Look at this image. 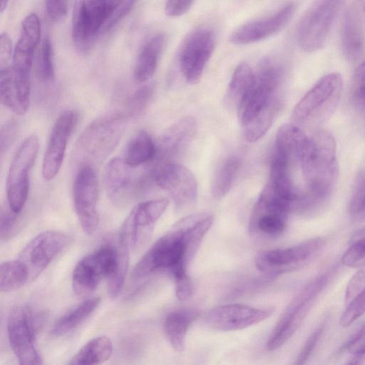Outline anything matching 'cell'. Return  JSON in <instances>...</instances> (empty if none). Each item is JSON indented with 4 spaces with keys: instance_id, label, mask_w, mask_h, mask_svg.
I'll return each instance as SVG.
<instances>
[{
    "instance_id": "cell-1",
    "label": "cell",
    "mask_w": 365,
    "mask_h": 365,
    "mask_svg": "<svg viewBox=\"0 0 365 365\" xmlns=\"http://www.w3.org/2000/svg\"><path fill=\"white\" fill-rule=\"evenodd\" d=\"M213 223L207 212L182 218L160 237L135 264L132 277L139 279L160 271L173 278L186 273V267Z\"/></svg>"
},
{
    "instance_id": "cell-2",
    "label": "cell",
    "mask_w": 365,
    "mask_h": 365,
    "mask_svg": "<svg viewBox=\"0 0 365 365\" xmlns=\"http://www.w3.org/2000/svg\"><path fill=\"white\" fill-rule=\"evenodd\" d=\"M299 168L304 182L294 211L305 214L323 204L333 190L337 176L336 143L322 130L307 135L300 154Z\"/></svg>"
},
{
    "instance_id": "cell-3",
    "label": "cell",
    "mask_w": 365,
    "mask_h": 365,
    "mask_svg": "<svg viewBox=\"0 0 365 365\" xmlns=\"http://www.w3.org/2000/svg\"><path fill=\"white\" fill-rule=\"evenodd\" d=\"M137 0H78L75 6L71 36L81 51H87L133 9Z\"/></svg>"
},
{
    "instance_id": "cell-4",
    "label": "cell",
    "mask_w": 365,
    "mask_h": 365,
    "mask_svg": "<svg viewBox=\"0 0 365 365\" xmlns=\"http://www.w3.org/2000/svg\"><path fill=\"white\" fill-rule=\"evenodd\" d=\"M125 123V115L115 113L99 117L85 128L75 148V158L80 167L93 166L106 158L118 145Z\"/></svg>"
},
{
    "instance_id": "cell-5",
    "label": "cell",
    "mask_w": 365,
    "mask_h": 365,
    "mask_svg": "<svg viewBox=\"0 0 365 365\" xmlns=\"http://www.w3.org/2000/svg\"><path fill=\"white\" fill-rule=\"evenodd\" d=\"M343 79L336 72L322 76L296 105L292 118L303 124L317 125L328 120L341 96Z\"/></svg>"
},
{
    "instance_id": "cell-6",
    "label": "cell",
    "mask_w": 365,
    "mask_h": 365,
    "mask_svg": "<svg viewBox=\"0 0 365 365\" xmlns=\"http://www.w3.org/2000/svg\"><path fill=\"white\" fill-rule=\"evenodd\" d=\"M330 272H325L306 285L282 313L267 341L269 351L286 343L302 324L318 295L329 282Z\"/></svg>"
},
{
    "instance_id": "cell-7",
    "label": "cell",
    "mask_w": 365,
    "mask_h": 365,
    "mask_svg": "<svg viewBox=\"0 0 365 365\" xmlns=\"http://www.w3.org/2000/svg\"><path fill=\"white\" fill-rule=\"evenodd\" d=\"M38 138L32 134L26 137L16 151L6 179V196L10 208L20 214L29 195V173L38 150Z\"/></svg>"
},
{
    "instance_id": "cell-8",
    "label": "cell",
    "mask_w": 365,
    "mask_h": 365,
    "mask_svg": "<svg viewBox=\"0 0 365 365\" xmlns=\"http://www.w3.org/2000/svg\"><path fill=\"white\" fill-rule=\"evenodd\" d=\"M345 0H317L299 22L297 39L307 52L320 49L325 43L332 24Z\"/></svg>"
},
{
    "instance_id": "cell-9",
    "label": "cell",
    "mask_w": 365,
    "mask_h": 365,
    "mask_svg": "<svg viewBox=\"0 0 365 365\" xmlns=\"http://www.w3.org/2000/svg\"><path fill=\"white\" fill-rule=\"evenodd\" d=\"M36 317L25 304L13 307L7 319V334L11 348L23 365L41 364L42 359L35 344Z\"/></svg>"
},
{
    "instance_id": "cell-10",
    "label": "cell",
    "mask_w": 365,
    "mask_h": 365,
    "mask_svg": "<svg viewBox=\"0 0 365 365\" xmlns=\"http://www.w3.org/2000/svg\"><path fill=\"white\" fill-rule=\"evenodd\" d=\"M282 68L274 59H264L255 73L253 85L237 108L242 127L249 123L274 96L282 78Z\"/></svg>"
},
{
    "instance_id": "cell-11",
    "label": "cell",
    "mask_w": 365,
    "mask_h": 365,
    "mask_svg": "<svg viewBox=\"0 0 365 365\" xmlns=\"http://www.w3.org/2000/svg\"><path fill=\"white\" fill-rule=\"evenodd\" d=\"M118 263L117 246L104 245L83 257L76 265L72 274V287L78 296L92 293L101 281L114 272Z\"/></svg>"
},
{
    "instance_id": "cell-12",
    "label": "cell",
    "mask_w": 365,
    "mask_h": 365,
    "mask_svg": "<svg viewBox=\"0 0 365 365\" xmlns=\"http://www.w3.org/2000/svg\"><path fill=\"white\" fill-rule=\"evenodd\" d=\"M325 242V237H317L290 247L261 251L255 257V266L262 273L276 277L299 267L320 250Z\"/></svg>"
},
{
    "instance_id": "cell-13",
    "label": "cell",
    "mask_w": 365,
    "mask_h": 365,
    "mask_svg": "<svg viewBox=\"0 0 365 365\" xmlns=\"http://www.w3.org/2000/svg\"><path fill=\"white\" fill-rule=\"evenodd\" d=\"M168 205V200L159 198L137 204L125 218L118 238L130 250L145 245L150 239L155 225Z\"/></svg>"
},
{
    "instance_id": "cell-14",
    "label": "cell",
    "mask_w": 365,
    "mask_h": 365,
    "mask_svg": "<svg viewBox=\"0 0 365 365\" xmlns=\"http://www.w3.org/2000/svg\"><path fill=\"white\" fill-rule=\"evenodd\" d=\"M148 175L158 186L171 195L175 206L183 208L193 203L197 195V183L186 167L173 162L154 164Z\"/></svg>"
},
{
    "instance_id": "cell-15",
    "label": "cell",
    "mask_w": 365,
    "mask_h": 365,
    "mask_svg": "<svg viewBox=\"0 0 365 365\" xmlns=\"http://www.w3.org/2000/svg\"><path fill=\"white\" fill-rule=\"evenodd\" d=\"M215 34L206 26L190 32L184 41L179 56L181 72L190 84L197 83L215 46Z\"/></svg>"
},
{
    "instance_id": "cell-16",
    "label": "cell",
    "mask_w": 365,
    "mask_h": 365,
    "mask_svg": "<svg viewBox=\"0 0 365 365\" xmlns=\"http://www.w3.org/2000/svg\"><path fill=\"white\" fill-rule=\"evenodd\" d=\"M274 308H257L242 304H227L207 310L202 322L207 328L219 331L241 330L269 318Z\"/></svg>"
},
{
    "instance_id": "cell-17",
    "label": "cell",
    "mask_w": 365,
    "mask_h": 365,
    "mask_svg": "<svg viewBox=\"0 0 365 365\" xmlns=\"http://www.w3.org/2000/svg\"><path fill=\"white\" fill-rule=\"evenodd\" d=\"M68 242L69 237L56 230L43 232L31 240L19 257L27 270L29 282L35 280Z\"/></svg>"
},
{
    "instance_id": "cell-18",
    "label": "cell",
    "mask_w": 365,
    "mask_h": 365,
    "mask_svg": "<svg viewBox=\"0 0 365 365\" xmlns=\"http://www.w3.org/2000/svg\"><path fill=\"white\" fill-rule=\"evenodd\" d=\"M73 199L75 212L83 230L88 235H93L99 224L96 209L98 179L93 166L79 168L73 182Z\"/></svg>"
},
{
    "instance_id": "cell-19",
    "label": "cell",
    "mask_w": 365,
    "mask_h": 365,
    "mask_svg": "<svg viewBox=\"0 0 365 365\" xmlns=\"http://www.w3.org/2000/svg\"><path fill=\"white\" fill-rule=\"evenodd\" d=\"M132 168L123 158H114L104 170V185L110 200L118 206L131 202L149 182L147 175L135 176Z\"/></svg>"
},
{
    "instance_id": "cell-20",
    "label": "cell",
    "mask_w": 365,
    "mask_h": 365,
    "mask_svg": "<svg viewBox=\"0 0 365 365\" xmlns=\"http://www.w3.org/2000/svg\"><path fill=\"white\" fill-rule=\"evenodd\" d=\"M78 115L73 110L62 112L51 129L42 163V175L53 180L58 173L64 158L68 139L77 125Z\"/></svg>"
},
{
    "instance_id": "cell-21",
    "label": "cell",
    "mask_w": 365,
    "mask_h": 365,
    "mask_svg": "<svg viewBox=\"0 0 365 365\" xmlns=\"http://www.w3.org/2000/svg\"><path fill=\"white\" fill-rule=\"evenodd\" d=\"M295 10L296 4L289 3L270 16L249 21L232 34L230 41L235 45H246L265 39L283 29Z\"/></svg>"
},
{
    "instance_id": "cell-22",
    "label": "cell",
    "mask_w": 365,
    "mask_h": 365,
    "mask_svg": "<svg viewBox=\"0 0 365 365\" xmlns=\"http://www.w3.org/2000/svg\"><path fill=\"white\" fill-rule=\"evenodd\" d=\"M41 37V22L38 16L31 13L23 20L20 35L12 55V68L15 74L30 81L34 51Z\"/></svg>"
},
{
    "instance_id": "cell-23",
    "label": "cell",
    "mask_w": 365,
    "mask_h": 365,
    "mask_svg": "<svg viewBox=\"0 0 365 365\" xmlns=\"http://www.w3.org/2000/svg\"><path fill=\"white\" fill-rule=\"evenodd\" d=\"M197 129L195 119L186 116L168 128L159 138L156 153L152 161L155 164L170 162L190 144Z\"/></svg>"
},
{
    "instance_id": "cell-24",
    "label": "cell",
    "mask_w": 365,
    "mask_h": 365,
    "mask_svg": "<svg viewBox=\"0 0 365 365\" xmlns=\"http://www.w3.org/2000/svg\"><path fill=\"white\" fill-rule=\"evenodd\" d=\"M30 90V81L18 78L11 65L1 67L0 99L4 106L24 115L29 108Z\"/></svg>"
},
{
    "instance_id": "cell-25",
    "label": "cell",
    "mask_w": 365,
    "mask_h": 365,
    "mask_svg": "<svg viewBox=\"0 0 365 365\" xmlns=\"http://www.w3.org/2000/svg\"><path fill=\"white\" fill-rule=\"evenodd\" d=\"M166 40L164 33H158L150 38L143 46L134 68L133 76L136 83L147 82L153 76Z\"/></svg>"
},
{
    "instance_id": "cell-26",
    "label": "cell",
    "mask_w": 365,
    "mask_h": 365,
    "mask_svg": "<svg viewBox=\"0 0 365 365\" xmlns=\"http://www.w3.org/2000/svg\"><path fill=\"white\" fill-rule=\"evenodd\" d=\"M197 313L191 309H180L170 312L165 318L163 329L172 347L178 352L185 349V336Z\"/></svg>"
},
{
    "instance_id": "cell-27",
    "label": "cell",
    "mask_w": 365,
    "mask_h": 365,
    "mask_svg": "<svg viewBox=\"0 0 365 365\" xmlns=\"http://www.w3.org/2000/svg\"><path fill=\"white\" fill-rule=\"evenodd\" d=\"M341 48L345 58L351 61H357L364 51V37L358 16L352 10L348 11L341 27Z\"/></svg>"
},
{
    "instance_id": "cell-28",
    "label": "cell",
    "mask_w": 365,
    "mask_h": 365,
    "mask_svg": "<svg viewBox=\"0 0 365 365\" xmlns=\"http://www.w3.org/2000/svg\"><path fill=\"white\" fill-rule=\"evenodd\" d=\"M100 297L89 298L62 315L54 324L51 334L54 336L67 334L83 324L98 308Z\"/></svg>"
},
{
    "instance_id": "cell-29",
    "label": "cell",
    "mask_w": 365,
    "mask_h": 365,
    "mask_svg": "<svg viewBox=\"0 0 365 365\" xmlns=\"http://www.w3.org/2000/svg\"><path fill=\"white\" fill-rule=\"evenodd\" d=\"M113 344L106 336L95 337L85 344L69 361L71 365H95L110 359Z\"/></svg>"
},
{
    "instance_id": "cell-30",
    "label": "cell",
    "mask_w": 365,
    "mask_h": 365,
    "mask_svg": "<svg viewBox=\"0 0 365 365\" xmlns=\"http://www.w3.org/2000/svg\"><path fill=\"white\" fill-rule=\"evenodd\" d=\"M156 153V144L145 130H140L129 141L123 156L125 163L136 168L150 163Z\"/></svg>"
},
{
    "instance_id": "cell-31",
    "label": "cell",
    "mask_w": 365,
    "mask_h": 365,
    "mask_svg": "<svg viewBox=\"0 0 365 365\" xmlns=\"http://www.w3.org/2000/svg\"><path fill=\"white\" fill-rule=\"evenodd\" d=\"M255 79V73L246 62L240 63L234 71L228 85L225 101L230 107L238 106L251 89Z\"/></svg>"
},
{
    "instance_id": "cell-32",
    "label": "cell",
    "mask_w": 365,
    "mask_h": 365,
    "mask_svg": "<svg viewBox=\"0 0 365 365\" xmlns=\"http://www.w3.org/2000/svg\"><path fill=\"white\" fill-rule=\"evenodd\" d=\"M279 108V101L275 96L249 123L243 128L244 138L247 142L260 140L270 128Z\"/></svg>"
},
{
    "instance_id": "cell-33",
    "label": "cell",
    "mask_w": 365,
    "mask_h": 365,
    "mask_svg": "<svg viewBox=\"0 0 365 365\" xmlns=\"http://www.w3.org/2000/svg\"><path fill=\"white\" fill-rule=\"evenodd\" d=\"M240 168V161L235 156L226 158L216 172L212 183V195L220 200L231 190Z\"/></svg>"
},
{
    "instance_id": "cell-34",
    "label": "cell",
    "mask_w": 365,
    "mask_h": 365,
    "mask_svg": "<svg viewBox=\"0 0 365 365\" xmlns=\"http://www.w3.org/2000/svg\"><path fill=\"white\" fill-rule=\"evenodd\" d=\"M29 282L27 270L19 259L1 264L0 290L2 292L16 290Z\"/></svg>"
},
{
    "instance_id": "cell-35",
    "label": "cell",
    "mask_w": 365,
    "mask_h": 365,
    "mask_svg": "<svg viewBox=\"0 0 365 365\" xmlns=\"http://www.w3.org/2000/svg\"><path fill=\"white\" fill-rule=\"evenodd\" d=\"M118 263L114 272L107 279L108 293L109 296L116 298L122 292L124 287L126 274L129 264L128 247L123 243L118 237Z\"/></svg>"
},
{
    "instance_id": "cell-36",
    "label": "cell",
    "mask_w": 365,
    "mask_h": 365,
    "mask_svg": "<svg viewBox=\"0 0 365 365\" xmlns=\"http://www.w3.org/2000/svg\"><path fill=\"white\" fill-rule=\"evenodd\" d=\"M341 262L344 266L352 268L365 266V226L353 233Z\"/></svg>"
},
{
    "instance_id": "cell-37",
    "label": "cell",
    "mask_w": 365,
    "mask_h": 365,
    "mask_svg": "<svg viewBox=\"0 0 365 365\" xmlns=\"http://www.w3.org/2000/svg\"><path fill=\"white\" fill-rule=\"evenodd\" d=\"M36 68L37 76L42 81L51 82L54 79L53 47L51 40L48 37L45 38L39 49Z\"/></svg>"
},
{
    "instance_id": "cell-38",
    "label": "cell",
    "mask_w": 365,
    "mask_h": 365,
    "mask_svg": "<svg viewBox=\"0 0 365 365\" xmlns=\"http://www.w3.org/2000/svg\"><path fill=\"white\" fill-rule=\"evenodd\" d=\"M349 215L355 222L365 221V173L354 187L349 203Z\"/></svg>"
},
{
    "instance_id": "cell-39",
    "label": "cell",
    "mask_w": 365,
    "mask_h": 365,
    "mask_svg": "<svg viewBox=\"0 0 365 365\" xmlns=\"http://www.w3.org/2000/svg\"><path fill=\"white\" fill-rule=\"evenodd\" d=\"M153 93V87L145 85L135 91L128 99L126 112L128 115H140L148 106Z\"/></svg>"
},
{
    "instance_id": "cell-40",
    "label": "cell",
    "mask_w": 365,
    "mask_h": 365,
    "mask_svg": "<svg viewBox=\"0 0 365 365\" xmlns=\"http://www.w3.org/2000/svg\"><path fill=\"white\" fill-rule=\"evenodd\" d=\"M340 318V324L346 327L365 314V287L348 303Z\"/></svg>"
},
{
    "instance_id": "cell-41",
    "label": "cell",
    "mask_w": 365,
    "mask_h": 365,
    "mask_svg": "<svg viewBox=\"0 0 365 365\" xmlns=\"http://www.w3.org/2000/svg\"><path fill=\"white\" fill-rule=\"evenodd\" d=\"M324 324H319L307 339L301 351H299L294 364L302 365L307 362L316 347L324 331Z\"/></svg>"
},
{
    "instance_id": "cell-42",
    "label": "cell",
    "mask_w": 365,
    "mask_h": 365,
    "mask_svg": "<svg viewBox=\"0 0 365 365\" xmlns=\"http://www.w3.org/2000/svg\"><path fill=\"white\" fill-rule=\"evenodd\" d=\"M72 0H45V10L52 21H59L68 11Z\"/></svg>"
},
{
    "instance_id": "cell-43",
    "label": "cell",
    "mask_w": 365,
    "mask_h": 365,
    "mask_svg": "<svg viewBox=\"0 0 365 365\" xmlns=\"http://www.w3.org/2000/svg\"><path fill=\"white\" fill-rule=\"evenodd\" d=\"M19 214L14 212L9 206L2 207L0 216L1 239H6L11 236L17 222Z\"/></svg>"
},
{
    "instance_id": "cell-44",
    "label": "cell",
    "mask_w": 365,
    "mask_h": 365,
    "mask_svg": "<svg viewBox=\"0 0 365 365\" xmlns=\"http://www.w3.org/2000/svg\"><path fill=\"white\" fill-rule=\"evenodd\" d=\"M364 287H365V266L353 275L349 282L345 292L346 303L351 301Z\"/></svg>"
},
{
    "instance_id": "cell-45",
    "label": "cell",
    "mask_w": 365,
    "mask_h": 365,
    "mask_svg": "<svg viewBox=\"0 0 365 365\" xmlns=\"http://www.w3.org/2000/svg\"><path fill=\"white\" fill-rule=\"evenodd\" d=\"M174 280L177 298L181 301L190 299L193 293V285L189 276L185 274Z\"/></svg>"
},
{
    "instance_id": "cell-46",
    "label": "cell",
    "mask_w": 365,
    "mask_h": 365,
    "mask_svg": "<svg viewBox=\"0 0 365 365\" xmlns=\"http://www.w3.org/2000/svg\"><path fill=\"white\" fill-rule=\"evenodd\" d=\"M194 0H166L165 13L171 17L185 14L192 6Z\"/></svg>"
},
{
    "instance_id": "cell-47",
    "label": "cell",
    "mask_w": 365,
    "mask_h": 365,
    "mask_svg": "<svg viewBox=\"0 0 365 365\" xmlns=\"http://www.w3.org/2000/svg\"><path fill=\"white\" fill-rule=\"evenodd\" d=\"M16 123L11 120L6 123L1 130V150L4 152L6 150L12 140H14L16 133Z\"/></svg>"
},
{
    "instance_id": "cell-48",
    "label": "cell",
    "mask_w": 365,
    "mask_h": 365,
    "mask_svg": "<svg viewBox=\"0 0 365 365\" xmlns=\"http://www.w3.org/2000/svg\"><path fill=\"white\" fill-rule=\"evenodd\" d=\"M12 43L11 38L6 33L1 34L0 40V62L1 67L9 66L12 56Z\"/></svg>"
},
{
    "instance_id": "cell-49",
    "label": "cell",
    "mask_w": 365,
    "mask_h": 365,
    "mask_svg": "<svg viewBox=\"0 0 365 365\" xmlns=\"http://www.w3.org/2000/svg\"><path fill=\"white\" fill-rule=\"evenodd\" d=\"M365 337V322L349 337V339L341 345L338 351L342 353L345 351L351 350L355 348Z\"/></svg>"
},
{
    "instance_id": "cell-50",
    "label": "cell",
    "mask_w": 365,
    "mask_h": 365,
    "mask_svg": "<svg viewBox=\"0 0 365 365\" xmlns=\"http://www.w3.org/2000/svg\"><path fill=\"white\" fill-rule=\"evenodd\" d=\"M355 96L365 108V76L354 78Z\"/></svg>"
},
{
    "instance_id": "cell-51",
    "label": "cell",
    "mask_w": 365,
    "mask_h": 365,
    "mask_svg": "<svg viewBox=\"0 0 365 365\" xmlns=\"http://www.w3.org/2000/svg\"><path fill=\"white\" fill-rule=\"evenodd\" d=\"M354 355L365 357V337L364 339L353 349Z\"/></svg>"
},
{
    "instance_id": "cell-52",
    "label": "cell",
    "mask_w": 365,
    "mask_h": 365,
    "mask_svg": "<svg viewBox=\"0 0 365 365\" xmlns=\"http://www.w3.org/2000/svg\"><path fill=\"white\" fill-rule=\"evenodd\" d=\"M361 76H365V61L358 67L354 75V78Z\"/></svg>"
},
{
    "instance_id": "cell-53",
    "label": "cell",
    "mask_w": 365,
    "mask_h": 365,
    "mask_svg": "<svg viewBox=\"0 0 365 365\" xmlns=\"http://www.w3.org/2000/svg\"><path fill=\"white\" fill-rule=\"evenodd\" d=\"M9 0H1V12H4V11L6 9L8 5Z\"/></svg>"
}]
</instances>
